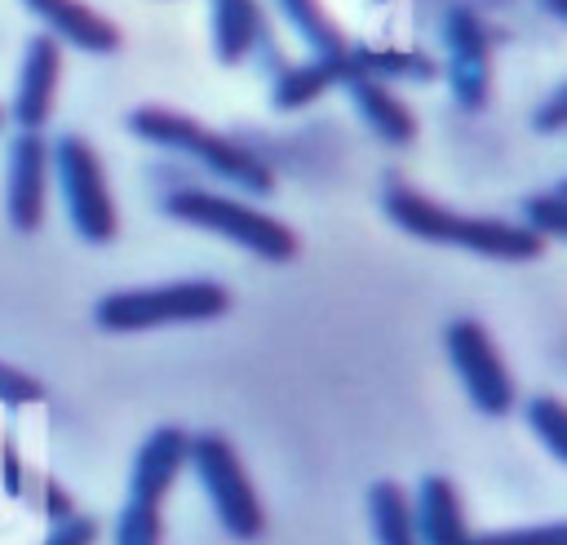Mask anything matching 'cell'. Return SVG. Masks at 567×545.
<instances>
[{
	"mask_svg": "<svg viewBox=\"0 0 567 545\" xmlns=\"http://www.w3.org/2000/svg\"><path fill=\"white\" fill-rule=\"evenodd\" d=\"M540 9H545L554 22H567V0H540Z\"/></svg>",
	"mask_w": 567,
	"mask_h": 545,
	"instance_id": "cell-28",
	"label": "cell"
},
{
	"mask_svg": "<svg viewBox=\"0 0 567 545\" xmlns=\"http://www.w3.org/2000/svg\"><path fill=\"white\" fill-rule=\"evenodd\" d=\"M275 9H279V18L301 35V44L310 49V58H323V62L346 58L350 40H346V31L337 27V18H332L319 0H275Z\"/></svg>",
	"mask_w": 567,
	"mask_h": 545,
	"instance_id": "cell-18",
	"label": "cell"
},
{
	"mask_svg": "<svg viewBox=\"0 0 567 545\" xmlns=\"http://www.w3.org/2000/svg\"><path fill=\"white\" fill-rule=\"evenodd\" d=\"M97 536H102V523H97V518H89V514H71L66 523H53L49 536H44L40 545H93Z\"/></svg>",
	"mask_w": 567,
	"mask_h": 545,
	"instance_id": "cell-25",
	"label": "cell"
},
{
	"mask_svg": "<svg viewBox=\"0 0 567 545\" xmlns=\"http://www.w3.org/2000/svg\"><path fill=\"white\" fill-rule=\"evenodd\" d=\"M381 213L412 239L443 244V248H465V253L487 257V261H536V257H545V239H536L527 226L505 222V217L456 213V208L430 199L425 191H416L408 182H385L381 186Z\"/></svg>",
	"mask_w": 567,
	"mask_h": 545,
	"instance_id": "cell-1",
	"label": "cell"
},
{
	"mask_svg": "<svg viewBox=\"0 0 567 545\" xmlns=\"http://www.w3.org/2000/svg\"><path fill=\"white\" fill-rule=\"evenodd\" d=\"M337 89L350 97V106L359 111V120L372 128L377 142H385V146H412L416 115H412V106L390 84H381L372 75H359V71H346Z\"/></svg>",
	"mask_w": 567,
	"mask_h": 545,
	"instance_id": "cell-14",
	"label": "cell"
},
{
	"mask_svg": "<svg viewBox=\"0 0 567 545\" xmlns=\"http://www.w3.org/2000/svg\"><path fill=\"white\" fill-rule=\"evenodd\" d=\"M164 541V514L159 505L128 501L115 518V545H159Z\"/></svg>",
	"mask_w": 567,
	"mask_h": 545,
	"instance_id": "cell-22",
	"label": "cell"
},
{
	"mask_svg": "<svg viewBox=\"0 0 567 545\" xmlns=\"http://www.w3.org/2000/svg\"><path fill=\"white\" fill-rule=\"evenodd\" d=\"M186 470H195L217 523L226 536L235 541H257L266 532V510H261V496L239 461V452L230 448L226 434L217 430H199L190 434V456H186Z\"/></svg>",
	"mask_w": 567,
	"mask_h": 545,
	"instance_id": "cell-6",
	"label": "cell"
},
{
	"mask_svg": "<svg viewBox=\"0 0 567 545\" xmlns=\"http://www.w3.org/2000/svg\"><path fill=\"white\" fill-rule=\"evenodd\" d=\"M49 199V142L44 133H13L9 173H4V213L18 235H35L44 226Z\"/></svg>",
	"mask_w": 567,
	"mask_h": 545,
	"instance_id": "cell-10",
	"label": "cell"
},
{
	"mask_svg": "<svg viewBox=\"0 0 567 545\" xmlns=\"http://www.w3.org/2000/svg\"><path fill=\"white\" fill-rule=\"evenodd\" d=\"M40 399H44V381H35L31 372L0 359V403L4 408H27V403H40Z\"/></svg>",
	"mask_w": 567,
	"mask_h": 545,
	"instance_id": "cell-24",
	"label": "cell"
},
{
	"mask_svg": "<svg viewBox=\"0 0 567 545\" xmlns=\"http://www.w3.org/2000/svg\"><path fill=\"white\" fill-rule=\"evenodd\" d=\"M230 310V292L213 279H173L151 288H115L93 301L102 332H146L168 323H208Z\"/></svg>",
	"mask_w": 567,
	"mask_h": 545,
	"instance_id": "cell-4",
	"label": "cell"
},
{
	"mask_svg": "<svg viewBox=\"0 0 567 545\" xmlns=\"http://www.w3.org/2000/svg\"><path fill=\"white\" fill-rule=\"evenodd\" d=\"M261 4L257 0H213L208 4V35H213V58L221 66H239L244 58H252V49L261 44Z\"/></svg>",
	"mask_w": 567,
	"mask_h": 545,
	"instance_id": "cell-15",
	"label": "cell"
},
{
	"mask_svg": "<svg viewBox=\"0 0 567 545\" xmlns=\"http://www.w3.org/2000/svg\"><path fill=\"white\" fill-rule=\"evenodd\" d=\"M518 226H527L536 239H567V182H554L549 191H532L518 199Z\"/></svg>",
	"mask_w": 567,
	"mask_h": 545,
	"instance_id": "cell-20",
	"label": "cell"
},
{
	"mask_svg": "<svg viewBox=\"0 0 567 545\" xmlns=\"http://www.w3.org/2000/svg\"><path fill=\"white\" fill-rule=\"evenodd\" d=\"M164 217L182 222V226H195V230H208V235H221L230 239L235 248L261 257V261H292L301 239L288 222L235 199V195H221V191H204V186H186V191H168L159 199Z\"/></svg>",
	"mask_w": 567,
	"mask_h": 545,
	"instance_id": "cell-3",
	"label": "cell"
},
{
	"mask_svg": "<svg viewBox=\"0 0 567 545\" xmlns=\"http://www.w3.org/2000/svg\"><path fill=\"white\" fill-rule=\"evenodd\" d=\"M186 456H190V434L182 425H155L137 456H133V470H128V501H142V505H164V496L173 492L177 474L186 470Z\"/></svg>",
	"mask_w": 567,
	"mask_h": 545,
	"instance_id": "cell-12",
	"label": "cell"
},
{
	"mask_svg": "<svg viewBox=\"0 0 567 545\" xmlns=\"http://www.w3.org/2000/svg\"><path fill=\"white\" fill-rule=\"evenodd\" d=\"M443 350H447V363H452V372H456L465 399L474 403V412H483V417H505V412H514L518 385H514V377H509L501 350L492 346V337H487V328H483L478 319H470V315L447 319V328H443Z\"/></svg>",
	"mask_w": 567,
	"mask_h": 545,
	"instance_id": "cell-7",
	"label": "cell"
},
{
	"mask_svg": "<svg viewBox=\"0 0 567 545\" xmlns=\"http://www.w3.org/2000/svg\"><path fill=\"white\" fill-rule=\"evenodd\" d=\"M416 545H470V523L461 510V492L447 474H425L408 496Z\"/></svg>",
	"mask_w": 567,
	"mask_h": 545,
	"instance_id": "cell-13",
	"label": "cell"
},
{
	"mask_svg": "<svg viewBox=\"0 0 567 545\" xmlns=\"http://www.w3.org/2000/svg\"><path fill=\"white\" fill-rule=\"evenodd\" d=\"M124 128L159 151H173V155H190L199 168H208L217 182L235 186V191H248V195H270L275 191V173L270 164L248 151L244 142L199 124L195 115L186 111H173V106H133L124 115Z\"/></svg>",
	"mask_w": 567,
	"mask_h": 545,
	"instance_id": "cell-2",
	"label": "cell"
},
{
	"mask_svg": "<svg viewBox=\"0 0 567 545\" xmlns=\"http://www.w3.org/2000/svg\"><path fill=\"white\" fill-rule=\"evenodd\" d=\"M44 514H49V523H66L75 514V501L62 492L58 479H44Z\"/></svg>",
	"mask_w": 567,
	"mask_h": 545,
	"instance_id": "cell-27",
	"label": "cell"
},
{
	"mask_svg": "<svg viewBox=\"0 0 567 545\" xmlns=\"http://www.w3.org/2000/svg\"><path fill=\"white\" fill-rule=\"evenodd\" d=\"M346 71H350L346 58H337V62H323V58L292 62V66L275 71V80H270V106L275 111H301L315 97H323L328 89H337Z\"/></svg>",
	"mask_w": 567,
	"mask_h": 545,
	"instance_id": "cell-17",
	"label": "cell"
},
{
	"mask_svg": "<svg viewBox=\"0 0 567 545\" xmlns=\"http://www.w3.org/2000/svg\"><path fill=\"white\" fill-rule=\"evenodd\" d=\"M346 66L359 71V75H372L381 84H430L439 75V62L430 53H416V49H385V44H368V40H354L346 49Z\"/></svg>",
	"mask_w": 567,
	"mask_h": 545,
	"instance_id": "cell-16",
	"label": "cell"
},
{
	"mask_svg": "<svg viewBox=\"0 0 567 545\" xmlns=\"http://www.w3.org/2000/svg\"><path fill=\"white\" fill-rule=\"evenodd\" d=\"M368 518H372L377 545H416L408 492H403L394 479H377V483L368 487Z\"/></svg>",
	"mask_w": 567,
	"mask_h": 545,
	"instance_id": "cell-19",
	"label": "cell"
},
{
	"mask_svg": "<svg viewBox=\"0 0 567 545\" xmlns=\"http://www.w3.org/2000/svg\"><path fill=\"white\" fill-rule=\"evenodd\" d=\"M58 75H62V44L44 31H31L22 44V71H18L13 102L4 111V120H13L18 133H40L49 124L53 102H58Z\"/></svg>",
	"mask_w": 567,
	"mask_h": 545,
	"instance_id": "cell-9",
	"label": "cell"
},
{
	"mask_svg": "<svg viewBox=\"0 0 567 545\" xmlns=\"http://www.w3.org/2000/svg\"><path fill=\"white\" fill-rule=\"evenodd\" d=\"M443 75L452 89V102L461 111H483L492 97V40L483 18L470 4H447L443 9Z\"/></svg>",
	"mask_w": 567,
	"mask_h": 545,
	"instance_id": "cell-8",
	"label": "cell"
},
{
	"mask_svg": "<svg viewBox=\"0 0 567 545\" xmlns=\"http://www.w3.org/2000/svg\"><path fill=\"white\" fill-rule=\"evenodd\" d=\"M523 421L545 443V452L554 461H567V412H563V403L554 394H532L523 403Z\"/></svg>",
	"mask_w": 567,
	"mask_h": 545,
	"instance_id": "cell-21",
	"label": "cell"
},
{
	"mask_svg": "<svg viewBox=\"0 0 567 545\" xmlns=\"http://www.w3.org/2000/svg\"><path fill=\"white\" fill-rule=\"evenodd\" d=\"M532 128L545 133V137H554V133L567 128V84H554L549 89V97L532 111Z\"/></svg>",
	"mask_w": 567,
	"mask_h": 545,
	"instance_id": "cell-26",
	"label": "cell"
},
{
	"mask_svg": "<svg viewBox=\"0 0 567 545\" xmlns=\"http://www.w3.org/2000/svg\"><path fill=\"white\" fill-rule=\"evenodd\" d=\"M0 128H4V106H0Z\"/></svg>",
	"mask_w": 567,
	"mask_h": 545,
	"instance_id": "cell-29",
	"label": "cell"
},
{
	"mask_svg": "<svg viewBox=\"0 0 567 545\" xmlns=\"http://www.w3.org/2000/svg\"><path fill=\"white\" fill-rule=\"evenodd\" d=\"M22 4L40 22L44 35H53L58 44H71L80 53L106 58V53H115L124 44L120 27L106 13H97L93 4H84V0H22Z\"/></svg>",
	"mask_w": 567,
	"mask_h": 545,
	"instance_id": "cell-11",
	"label": "cell"
},
{
	"mask_svg": "<svg viewBox=\"0 0 567 545\" xmlns=\"http://www.w3.org/2000/svg\"><path fill=\"white\" fill-rule=\"evenodd\" d=\"M49 177L58 182L71 230L93 248L111 244L120 230V217H115V199H111L102 160L84 133H62L49 142Z\"/></svg>",
	"mask_w": 567,
	"mask_h": 545,
	"instance_id": "cell-5",
	"label": "cell"
},
{
	"mask_svg": "<svg viewBox=\"0 0 567 545\" xmlns=\"http://www.w3.org/2000/svg\"><path fill=\"white\" fill-rule=\"evenodd\" d=\"M470 545H567V523H536V527L474 532Z\"/></svg>",
	"mask_w": 567,
	"mask_h": 545,
	"instance_id": "cell-23",
	"label": "cell"
}]
</instances>
